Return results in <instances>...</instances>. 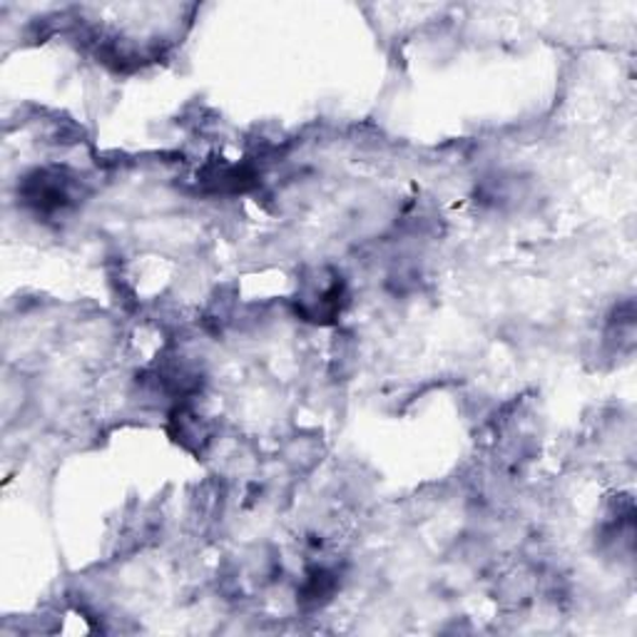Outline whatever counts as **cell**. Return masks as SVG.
I'll return each mask as SVG.
<instances>
[{
	"label": "cell",
	"instance_id": "6da1fadb",
	"mask_svg": "<svg viewBox=\"0 0 637 637\" xmlns=\"http://www.w3.org/2000/svg\"><path fill=\"white\" fill-rule=\"evenodd\" d=\"M170 426L172 436L192 453H204L207 446L214 441V426L204 416H200L192 407H187V403L177 407L175 416L170 419Z\"/></svg>",
	"mask_w": 637,
	"mask_h": 637
}]
</instances>
